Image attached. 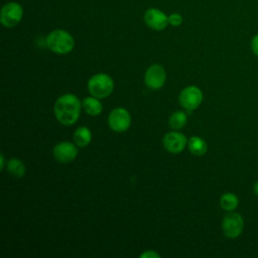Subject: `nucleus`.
Segmentation results:
<instances>
[{
	"mask_svg": "<svg viewBox=\"0 0 258 258\" xmlns=\"http://www.w3.org/2000/svg\"><path fill=\"white\" fill-rule=\"evenodd\" d=\"M253 191H254V194L258 197V180L255 181L254 184H253Z\"/></svg>",
	"mask_w": 258,
	"mask_h": 258,
	"instance_id": "4be33fe9",
	"label": "nucleus"
},
{
	"mask_svg": "<svg viewBox=\"0 0 258 258\" xmlns=\"http://www.w3.org/2000/svg\"><path fill=\"white\" fill-rule=\"evenodd\" d=\"M182 16L179 13H171L168 16V23L172 26H179L182 23Z\"/></svg>",
	"mask_w": 258,
	"mask_h": 258,
	"instance_id": "a211bd4d",
	"label": "nucleus"
},
{
	"mask_svg": "<svg viewBox=\"0 0 258 258\" xmlns=\"http://www.w3.org/2000/svg\"><path fill=\"white\" fill-rule=\"evenodd\" d=\"M7 171L15 178H20L25 173L24 163L17 158H11L7 162Z\"/></svg>",
	"mask_w": 258,
	"mask_h": 258,
	"instance_id": "2eb2a0df",
	"label": "nucleus"
},
{
	"mask_svg": "<svg viewBox=\"0 0 258 258\" xmlns=\"http://www.w3.org/2000/svg\"><path fill=\"white\" fill-rule=\"evenodd\" d=\"M187 147L192 154L199 155V156L204 155L208 150L207 142L199 136L190 137L187 142Z\"/></svg>",
	"mask_w": 258,
	"mask_h": 258,
	"instance_id": "f8f14e48",
	"label": "nucleus"
},
{
	"mask_svg": "<svg viewBox=\"0 0 258 258\" xmlns=\"http://www.w3.org/2000/svg\"><path fill=\"white\" fill-rule=\"evenodd\" d=\"M53 111L59 123L63 125H72L77 122L80 116L81 102L77 96L66 94L56 100Z\"/></svg>",
	"mask_w": 258,
	"mask_h": 258,
	"instance_id": "f257e3e1",
	"label": "nucleus"
},
{
	"mask_svg": "<svg viewBox=\"0 0 258 258\" xmlns=\"http://www.w3.org/2000/svg\"><path fill=\"white\" fill-rule=\"evenodd\" d=\"M83 107L86 113L92 116L99 115L103 110V106L101 102L98 100V98H92V97H88L84 99Z\"/></svg>",
	"mask_w": 258,
	"mask_h": 258,
	"instance_id": "4468645a",
	"label": "nucleus"
},
{
	"mask_svg": "<svg viewBox=\"0 0 258 258\" xmlns=\"http://www.w3.org/2000/svg\"><path fill=\"white\" fill-rule=\"evenodd\" d=\"M114 89L112 78L106 74H97L88 82V90L91 95L98 99L108 97Z\"/></svg>",
	"mask_w": 258,
	"mask_h": 258,
	"instance_id": "7ed1b4c3",
	"label": "nucleus"
},
{
	"mask_svg": "<svg viewBox=\"0 0 258 258\" xmlns=\"http://www.w3.org/2000/svg\"><path fill=\"white\" fill-rule=\"evenodd\" d=\"M164 148L171 153L181 152L186 145V138L182 133L177 131L168 132L164 135L162 140Z\"/></svg>",
	"mask_w": 258,
	"mask_h": 258,
	"instance_id": "9d476101",
	"label": "nucleus"
},
{
	"mask_svg": "<svg viewBox=\"0 0 258 258\" xmlns=\"http://www.w3.org/2000/svg\"><path fill=\"white\" fill-rule=\"evenodd\" d=\"M140 258H159V254L153 251H146L140 255Z\"/></svg>",
	"mask_w": 258,
	"mask_h": 258,
	"instance_id": "aec40b11",
	"label": "nucleus"
},
{
	"mask_svg": "<svg viewBox=\"0 0 258 258\" xmlns=\"http://www.w3.org/2000/svg\"><path fill=\"white\" fill-rule=\"evenodd\" d=\"M203 101V93L196 86H189L184 88L179 95V103L180 105L188 110L197 109Z\"/></svg>",
	"mask_w": 258,
	"mask_h": 258,
	"instance_id": "423d86ee",
	"label": "nucleus"
},
{
	"mask_svg": "<svg viewBox=\"0 0 258 258\" xmlns=\"http://www.w3.org/2000/svg\"><path fill=\"white\" fill-rule=\"evenodd\" d=\"M46 45L52 52L66 54L73 50L75 46V39L68 31L55 29L47 35Z\"/></svg>",
	"mask_w": 258,
	"mask_h": 258,
	"instance_id": "f03ea898",
	"label": "nucleus"
},
{
	"mask_svg": "<svg viewBox=\"0 0 258 258\" xmlns=\"http://www.w3.org/2000/svg\"><path fill=\"white\" fill-rule=\"evenodd\" d=\"M78 154L77 147L68 141L60 142L56 144L53 148V156L54 158L61 163H68L73 161Z\"/></svg>",
	"mask_w": 258,
	"mask_h": 258,
	"instance_id": "9b49d317",
	"label": "nucleus"
},
{
	"mask_svg": "<svg viewBox=\"0 0 258 258\" xmlns=\"http://www.w3.org/2000/svg\"><path fill=\"white\" fill-rule=\"evenodd\" d=\"M23 16V8L17 2H8L6 3L0 13L1 23L8 28L16 26Z\"/></svg>",
	"mask_w": 258,
	"mask_h": 258,
	"instance_id": "39448f33",
	"label": "nucleus"
},
{
	"mask_svg": "<svg viewBox=\"0 0 258 258\" xmlns=\"http://www.w3.org/2000/svg\"><path fill=\"white\" fill-rule=\"evenodd\" d=\"M165 78L166 75L163 67L155 63L150 66L146 71L144 76V82L148 88L152 90H158L164 85Z\"/></svg>",
	"mask_w": 258,
	"mask_h": 258,
	"instance_id": "6e6552de",
	"label": "nucleus"
},
{
	"mask_svg": "<svg viewBox=\"0 0 258 258\" xmlns=\"http://www.w3.org/2000/svg\"><path fill=\"white\" fill-rule=\"evenodd\" d=\"M92 139V133L89 128L79 127L74 133V141L80 147H86Z\"/></svg>",
	"mask_w": 258,
	"mask_h": 258,
	"instance_id": "ddd939ff",
	"label": "nucleus"
},
{
	"mask_svg": "<svg viewBox=\"0 0 258 258\" xmlns=\"http://www.w3.org/2000/svg\"><path fill=\"white\" fill-rule=\"evenodd\" d=\"M244 229L243 217L236 212H229L222 221V230L226 237L235 239L239 237Z\"/></svg>",
	"mask_w": 258,
	"mask_h": 258,
	"instance_id": "20e7f679",
	"label": "nucleus"
},
{
	"mask_svg": "<svg viewBox=\"0 0 258 258\" xmlns=\"http://www.w3.org/2000/svg\"><path fill=\"white\" fill-rule=\"evenodd\" d=\"M0 163H1L0 167H1V170H2L4 168V164H5V158H4V154L3 153H1V156H0Z\"/></svg>",
	"mask_w": 258,
	"mask_h": 258,
	"instance_id": "412c9836",
	"label": "nucleus"
},
{
	"mask_svg": "<svg viewBox=\"0 0 258 258\" xmlns=\"http://www.w3.org/2000/svg\"><path fill=\"white\" fill-rule=\"evenodd\" d=\"M108 123L113 131L124 132L131 124V117L126 109L116 108L111 111L108 118Z\"/></svg>",
	"mask_w": 258,
	"mask_h": 258,
	"instance_id": "0eeeda50",
	"label": "nucleus"
},
{
	"mask_svg": "<svg viewBox=\"0 0 258 258\" xmlns=\"http://www.w3.org/2000/svg\"><path fill=\"white\" fill-rule=\"evenodd\" d=\"M250 45H251V50H252V52H253L256 56H258V33L255 34V35L252 37Z\"/></svg>",
	"mask_w": 258,
	"mask_h": 258,
	"instance_id": "6ab92c4d",
	"label": "nucleus"
},
{
	"mask_svg": "<svg viewBox=\"0 0 258 258\" xmlns=\"http://www.w3.org/2000/svg\"><path fill=\"white\" fill-rule=\"evenodd\" d=\"M220 205L223 210L231 212V211H234L238 207L239 199L233 192H226L221 197Z\"/></svg>",
	"mask_w": 258,
	"mask_h": 258,
	"instance_id": "dca6fc26",
	"label": "nucleus"
},
{
	"mask_svg": "<svg viewBox=\"0 0 258 258\" xmlns=\"http://www.w3.org/2000/svg\"><path fill=\"white\" fill-rule=\"evenodd\" d=\"M186 121H187L186 114L182 111H177L171 114L168 120V124L172 129L177 130L182 128L186 124Z\"/></svg>",
	"mask_w": 258,
	"mask_h": 258,
	"instance_id": "f3484780",
	"label": "nucleus"
},
{
	"mask_svg": "<svg viewBox=\"0 0 258 258\" xmlns=\"http://www.w3.org/2000/svg\"><path fill=\"white\" fill-rule=\"evenodd\" d=\"M144 22L154 30H163L168 23V16L157 8H149L144 14Z\"/></svg>",
	"mask_w": 258,
	"mask_h": 258,
	"instance_id": "1a4fd4ad",
	"label": "nucleus"
}]
</instances>
